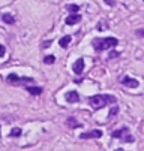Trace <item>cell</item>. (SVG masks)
I'll list each match as a JSON object with an SVG mask.
<instances>
[{"label": "cell", "instance_id": "obj_1", "mask_svg": "<svg viewBox=\"0 0 144 151\" xmlns=\"http://www.w3.org/2000/svg\"><path fill=\"white\" fill-rule=\"evenodd\" d=\"M117 99L111 94H95L89 99V103L93 109H102L104 106L110 105V103H116Z\"/></svg>", "mask_w": 144, "mask_h": 151}, {"label": "cell", "instance_id": "obj_2", "mask_svg": "<svg viewBox=\"0 0 144 151\" xmlns=\"http://www.w3.org/2000/svg\"><path fill=\"white\" fill-rule=\"evenodd\" d=\"M92 45L96 51H105L119 45V40L116 37H96L92 40Z\"/></svg>", "mask_w": 144, "mask_h": 151}, {"label": "cell", "instance_id": "obj_3", "mask_svg": "<svg viewBox=\"0 0 144 151\" xmlns=\"http://www.w3.org/2000/svg\"><path fill=\"white\" fill-rule=\"evenodd\" d=\"M111 136H113L114 139H122V141H125V142H128V144L134 142V138L131 136V133H129V129H128V127L117 129V130H114V132L111 133Z\"/></svg>", "mask_w": 144, "mask_h": 151}, {"label": "cell", "instance_id": "obj_4", "mask_svg": "<svg viewBox=\"0 0 144 151\" xmlns=\"http://www.w3.org/2000/svg\"><path fill=\"white\" fill-rule=\"evenodd\" d=\"M120 82L125 85V87H128V88H137L138 85H140V82L135 78H131V76H123L120 79Z\"/></svg>", "mask_w": 144, "mask_h": 151}, {"label": "cell", "instance_id": "obj_5", "mask_svg": "<svg viewBox=\"0 0 144 151\" xmlns=\"http://www.w3.org/2000/svg\"><path fill=\"white\" fill-rule=\"evenodd\" d=\"M102 136V130L99 129H95V130H90V132H84L80 135V139H93V138H101Z\"/></svg>", "mask_w": 144, "mask_h": 151}, {"label": "cell", "instance_id": "obj_6", "mask_svg": "<svg viewBox=\"0 0 144 151\" xmlns=\"http://www.w3.org/2000/svg\"><path fill=\"white\" fill-rule=\"evenodd\" d=\"M72 69H74V73H77V75H81V73H83V70H84V58L80 57V58L74 63Z\"/></svg>", "mask_w": 144, "mask_h": 151}, {"label": "cell", "instance_id": "obj_7", "mask_svg": "<svg viewBox=\"0 0 144 151\" xmlns=\"http://www.w3.org/2000/svg\"><path fill=\"white\" fill-rule=\"evenodd\" d=\"M65 99H66V102H69V103H77V102L80 100V94H78L77 91H68V93L65 94Z\"/></svg>", "mask_w": 144, "mask_h": 151}, {"label": "cell", "instance_id": "obj_8", "mask_svg": "<svg viewBox=\"0 0 144 151\" xmlns=\"http://www.w3.org/2000/svg\"><path fill=\"white\" fill-rule=\"evenodd\" d=\"M80 21H81V15L72 14V15H69V17L66 18V24H68V26H74V24H78Z\"/></svg>", "mask_w": 144, "mask_h": 151}, {"label": "cell", "instance_id": "obj_9", "mask_svg": "<svg viewBox=\"0 0 144 151\" xmlns=\"http://www.w3.org/2000/svg\"><path fill=\"white\" fill-rule=\"evenodd\" d=\"M71 40H72V36L66 35V36H63V37L59 40V45H60L62 48H68V45L71 44Z\"/></svg>", "mask_w": 144, "mask_h": 151}, {"label": "cell", "instance_id": "obj_10", "mask_svg": "<svg viewBox=\"0 0 144 151\" xmlns=\"http://www.w3.org/2000/svg\"><path fill=\"white\" fill-rule=\"evenodd\" d=\"M2 21H5L6 24H14L15 23V18L11 14H2Z\"/></svg>", "mask_w": 144, "mask_h": 151}, {"label": "cell", "instance_id": "obj_11", "mask_svg": "<svg viewBox=\"0 0 144 151\" xmlns=\"http://www.w3.org/2000/svg\"><path fill=\"white\" fill-rule=\"evenodd\" d=\"M66 124H68L69 127H81V123H78V121L75 120V117H68V118H66Z\"/></svg>", "mask_w": 144, "mask_h": 151}, {"label": "cell", "instance_id": "obj_12", "mask_svg": "<svg viewBox=\"0 0 144 151\" xmlns=\"http://www.w3.org/2000/svg\"><path fill=\"white\" fill-rule=\"evenodd\" d=\"M30 94H33V96H39L41 93H42V88H41V87H27L26 88Z\"/></svg>", "mask_w": 144, "mask_h": 151}, {"label": "cell", "instance_id": "obj_13", "mask_svg": "<svg viewBox=\"0 0 144 151\" xmlns=\"http://www.w3.org/2000/svg\"><path fill=\"white\" fill-rule=\"evenodd\" d=\"M6 79H8V82H11V84H18V82H20V76H18L17 73H9Z\"/></svg>", "mask_w": 144, "mask_h": 151}, {"label": "cell", "instance_id": "obj_14", "mask_svg": "<svg viewBox=\"0 0 144 151\" xmlns=\"http://www.w3.org/2000/svg\"><path fill=\"white\" fill-rule=\"evenodd\" d=\"M66 9H68L71 14H77V12L80 11V6H78V5H68Z\"/></svg>", "mask_w": 144, "mask_h": 151}, {"label": "cell", "instance_id": "obj_15", "mask_svg": "<svg viewBox=\"0 0 144 151\" xmlns=\"http://www.w3.org/2000/svg\"><path fill=\"white\" fill-rule=\"evenodd\" d=\"M11 136H14V138L21 136V129H20V127H15V129H12V130H11Z\"/></svg>", "mask_w": 144, "mask_h": 151}, {"label": "cell", "instance_id": "obj_16", "mask_svg": "<svg viewBox=\"0 0 144 151\" xmlns=\"http://www.w3.org/2000/svg\"><path fill=\"white\" fill-rule=\"evenodd\" d=\"M54 61H56V57L54 55H45L44 57V63L45 64H53Z\"/></svg>", "mask_w": 144, "mask_h": 151}, {"label": "cell", "instance_id": "obj_17", "mask_svg": "<svg viewBox=\"0 0 144 151\" xmlns=\"http://www.w3.org/2000/svg\"><path fill=\"white\" fill-rule=\"evenodd\" d=\"M117 112H119V106H117V105H114V106L111 108V109H110V114H108V117H114Z\"/></svg>", "mask_w": 144, "mask_h": 151}, {"label": "cell", "instance_id": "obj_18", "mask_svg": "<svg viewBox=\"0 0 144 151\" xmlns=\"http://www.w3.org/2000/svg\"><path fill=\"white\" fill-rule=\"evenodd\" d=\"M107 27H108L107 21H101V24L98 26V30H104V29H107Z\"/></svg>", "mask_w": 144, "mask_h": 151}, {"label": "cell", "instance_id": "obj_19", "mask_svg": "<svg viewBox=\"0 0 144 151\" xmlns=\"http://www.w3.org/2000/svg\"><path fill=\"white\" fill-rule=\"evenodd\" d=\"M135 33H137V36H138V37H144V29H138Z\"/></svg>", "mask_w": 144, "mask_h": 151}, {"label": "cell", "instance_id": "obj_20", "mask_svg": "<svg viewBox=\"0 0 144 151\" xmlns=\"http://www.w3.org/2000/svg\"><path fill=\"white\" fill-rule=\"evenodd\" d=\"M5 52H6V48H5L3 45H0V57H3Z\"/></svg>", "mask_w": 144, "mask_h": 151}, {"label": "cell", "instance_id": "obj_21", "mask_svg": "<svg viewBox=\"0 0 144 151\" xmlns=\"http://www.w3.org/2000/svg\"><path fill=\"white\" fill-rule=\"evenodd\" d=\"M50 45H51V40H50V42L47 40V42H44V44H42V48H48Z\"/></svg>", "mask_w": 144, "mask_h": 151}, {"label": "cell", "instance_id": "obj_22", "mask_svg": "<svg viewBox=\"0 0 144 151\" xmlns=\"http://www.w3.org/2000/svg\"><path fill=\"white\" fill-rule=\"evenodd\" d=\"M104 2H105L107 5H110V6H114V0H104Z\"/></svg>", "mask_w": 144, "mask_h": 151}, {"label": "cell", "instance_id": "obj_23", "mask_svg": "<svg viewBox=\"0 0 144 151\" xmlns=\"http://www.w3.org/2000/svg\"><path fill=\"white\" fill-rule=\"evenodd\" d=\"M119 55V52H111V55H110V58H114V57H117Z\"/></svg>", "mask_w": 144, "mask_h": 151}, {"label": "cell", "instance_id": "obj_24", "mask_svg": "<svg viewBox=\"0 0 144 151\" xmlns=\"http://www.w3.org/2000/svg\"><path fill=\"white\" fill-rule=\"evenodd\" d=\"M116 151H123V150H122V148H117V150H116Z\"/></svg>", "mask_w": 144, "mask_h": 151}]
</instances>
